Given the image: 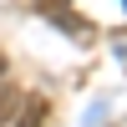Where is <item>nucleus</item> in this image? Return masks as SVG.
Instances as JSON below:
<instances>
[{
	"instance_id": "obj_1",
	"label": "nucleus",
	"mask_w": 127,
	"mask_h": 127,
	"mask_svg": "<svg viewBox=\"0 0 127 127\" xmlns=\"http://www.w3.org/2000/svg\"><path fill=\"white\" fill-rule=\"evenodd\" d=\"M41 117H46V97H31V102H26V112H20V122H15V127H36Z\"/></svg>"
},
{
	"instance_id": "obj_2",
	"label": "nucleus",
	"mask_w": 127,
	"mask_h": 127,
	"mask_svg": "<svg viewBox=\"0 0 127 127\" xmlns=\"http://www.w3.org/2000/svg\"><path fill=\"white\" fill-rule=\"evenodd\" d=\"M0 71H5V56H0Z\"/></svg>"
}]
</instances>
